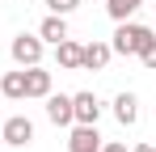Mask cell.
<instances>
[{"instance_id":"6da1fadb","label":"cell","mask_w":156,"mask_h":152,"mask_svg":"<svg viewBox=\"0 0 156 152\" xmlns=\"http://www.w3.org/2000/svg\"><path fill=\"white\" fill-rule=\"evenodd\" d=\"M148 47H156V34L148 30V25L118 21V30H114V51H118V55H144Z\"/></svg>"},{"instance_id":"7a4b0ae2","label":"cell","mask_w":156,"mask_h":152,"mask_svg":"<svg viewBox=\"0 0 156 152\" xmlns=\"http://www.w3.org/2000/svg\"><path fill=\"white\" fill-rule=\"evenodd\" d=\"M34 139V123L26 114H13L9 123H0V144H13V148H26Z\"/></svg>"},{"instance_id":"3957f363","label":"cell","mask_w":156,"mask_h":152,"mask_svg":"<svg viewBox=\"0 0 156 152\" xmlns=\"http://www.w3.org/2000/svg\"><path fill=\"white\" fill-rule=\"evenodd\" d=\"M13 59H17L21 68H34V63L42 59V38H30V34H17V38H13Z\"/></svg>"},{"instance_id":"277c9868","label":"cell","mask_w":156,"mask_h":152,"mask_svg":"<svg viewBox=\"0 0 156 152\" xmlns=\"http://www.w3.org/2000/svg\"><path fill=\"white\" fill-rule=\"evenodd\" d=\"M72 152H97L101 148V135H97V123H76L72 127V139H68Z\"/></svg>"},{"instance_id":"5b68a950","label":"cell","mask_w":156,"mask_h":152,"mask_svg":"<svg viewBox=\"0 0 156 152\" xmlns=\"http://www.w3.org/2000/svg\"><path fill=\"white\" fill-rule=\"evenodd\" d=\"M97 114H101V101L93 93H76L72 97V123H97Z\"/></svg>"},{"instance_id":"8992f818","label":"cell","mask_w":156,"mask_h":152,"mask_svg":"<svg viewBox=\"0 0 156 152\" xmlns=\"http://www.w3.org/2000/svg\"><path fill=\"white\" fill-rule=\"evenodd\" d=\"M47 118L55 127H68L72 123V97H63V93H47Z\"/></svg>"},{"instance_id":"52a82bcc","label":"cell","mask_w":156,"mask_h":152,"mask_svg":"<svg viewBox=\"0 0 156 152\" xmlns=\"http://www.w3.org/2000/svg\"><path fill=\"white\" fill-rule=\"evenodd\" d=\"M55 55H59V68L76 72V68H80V59H84V47H80L76 38H63V42H55Z\"/></svg>"},{"instance_id":"ba28073f","label":"cell","mask_w":156,"mask_h":152,"mask_svg":"<svg viewBox=\"0 0 156 152\" xmlns=\"http://www.w3.org/2000/svg\"><path fill=\"white\" fill-rule=\"evenodd\" d=\"M110 55H114V47H110V42H89V47H84V59H80V68L97 72V68H105V63H110Z\"/></svg>"},{"instance_id":"9c48e42d","label":"cell","mask_w":156,"mask_h":152,"mask_svg":"<svg viewBox=\"0 0 156 152\" xmlns=\"http://www.w3.org/2000/svg\"><path fill=\"white\" fill-rule=\"evenodd\" d=\"M51 93V72H42L38 63L26 68V97H47Z\"/></svg>"},{"instance_id":"30bf717a","label":"cell","mask_w":156,"mask_h":152,"mask_svg":"<svg viewBox=\"0 0 156 152\" xmlns=\"http://www.w3.org/2000/svg\"><path fill=\"white\" fill-rule=\"evenodd\" d=\"M114 118L122 127H131L135 118H139V101H135V93H118L114 97Z\"/></svg>"},{"instance_id":"8fae6325","label":"cell","mask_w":156,"mask_h":152,"mask_svg":"<svg viewBox=\"0 0 156 152\" xmlns=\"http://www.w3.org/2000/svg\"><path fill=\"white\" fill-rule=\"evenodd\" d=\"M38 38H42V42H63V38H68V21H63L59 13H51L47 21L38 25Z\"/></svg>"},{"instance_id":"7c38bea8","label":"cell","mask_w":156,"mask_h":152,"mask_svg":"<svg viewBox=\"0 0 156 152\" xmlns=\"http://www.w3.org/2000/svg\"><path fill=\"white\" fill-rule=\"evenodd\" d=\"M0 97H26V72H4Z\"/></svg>"},{"instance_id":"4fadbf2b","label":"cell","mask_w":156,"mask_h":152,"mask_svg":"<svg viewBox=\"0 0 156 152\" xmlns=\"http://www.w3.org/2000/svg\"><path fill=\"white\" fill-rule=\"evenodd\" d=\"M139 4H144V0H110V4H105V13H110L114 21H127V17L139 9Z\"/></svg>"},{"instance_id":"5bb4252c","label":"cell","mask_w":156,"mask_h":152,"mask_svg":"<svg viewBox=\"0 0 156 152\" xmlns=\"http://www.w3.org/2000/svg\"><path fill=\"white\" fill-rule=\"evenodd\" d=\"M47 4H51V13H59V17H68L76 9V0H47Z\"/></svg>"},{"instance_id":"9a60e30c","label":"cell","mask_w":156,"mask_h":152,"mask_svg":"<svg viewBox=\"0 0 156 152\" xmlns=\"http://www.w3.org/2000/svg\"><path fill=\"white\" fill-rule=\"evenodd\" d=\"M139 59H144V68H152V72H156V47H148L144 55H139Z\"/></svg>"},{"instance_id":"2e32d148","label":"cell","mask_w":156,"mask_h":152,"mask_svg":"<svg viewBox=\"0 0 156 152\" xmlns=\"http://www.w3.org/2000/svg\"><path fill=\"white\" fill-rule=\"evenodd\" d=\"M97 152H127V144H101Z\"/></svg>"},{"instance_id":"e0dca14e","label":"cell","mask_w":156,"mask_h":152,"mask_svg":"<svg viewBox=\"0 0 156 152\" xmlns=\"http://www.w3.org/2000/svg\"><path fill=\"white\" fill-rule=\"evenodd\" d=\"M131 152H156V148H152V144H135Z\"/></svg>"}]
</instances>
